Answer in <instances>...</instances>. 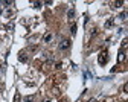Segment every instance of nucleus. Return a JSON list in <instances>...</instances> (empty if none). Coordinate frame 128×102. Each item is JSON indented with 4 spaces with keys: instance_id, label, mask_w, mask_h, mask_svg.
<instances>
[{
    "instance_id": "obj_1",
    "label": "nucleus",
    "mask_w": 128,
    "mask_h": 102,
    "mask_svg": "<svg viewBox=\"0 0 128 102\" xmlns=\"http://www.w3.org/2000/svg\"><path fill=\"white\" fill-rule=\"evenodd\" d=\"M107 61H108V53H107V50H102L101 53H99V56H98V62L101 66H105Z\"/></svg>"
},
{
    "instance_id": "obj_2",
    "label": "nucleus",
    "mask_w": 128,
    "mask_h": 102,
    "mask_svg": "<svg viewBox=\"0 0 128 102\" xmlns=\"http://www.w3.org/2000/svg\"><path fill=\"white\" fill-rule=\"evenodd\" d=\"M69 47H70V40H67V38H64V40H61V43L58 44V49L60 50H69Z\"/></svg>"
},
{
    "instance_id": "obj_3",
    "label": "nucleus",
    "mask_w": 128,
    "mask_h": 102,
    "mask_svg": "<svg viewBox=\"0 0 128 102\" xmlns=\"http://www.w3.org/2000/svg\"><path fill=\"white\" fill-rule=\"evenodd\" d=\"M52 38H54V35L49 32V34H46L44 37H43V43H50L52 41Z\"/></svg>"
},
{
    "instance_id": "obj_4",
    "label": "nucleus",
    "mask_w": 128,
    "mask_h": 102,
    "mask_svg": "<svg viewBox=\"0 0 128 102\" xmlns=\"http://www.w3.org/2000/svg\"><path fill=\"white\" fill-rule=\"evenodd\" d=\"M18 60H20L21 62H26V61H27V55H26L25 52H20V55H18Z\"/></svg>"
},
{
    "instance_id": "obj_5",
    "label": "nucleus",
    "mask_w": 128,
    "mask_h": 102,
    "mask_svg": "<svg viewBox=\"0 0 128 102\" xmlns=\"http://www.w3.org/2000/svg\"><path fill=\"white\" fill-rule=\"evenodd\" d=\"M67 17H69V20H73V17H75V9H73V8H70V9H69Z\"/></svg>"
},
{
    "instance_id": "obj_6",
    "label": "nucleus",
    "mask_w": 128,
    "mask_h": 102,
    "mask_svg": "<svg viewBox=\"0 0 128 102\" xmlns=\"http://www.w3.org/2000/svg\"><path fill=\"white\" fill-rule=\"evenodd\" d=\"M121 6H122V2H113V3H111V8H113V9L121 8Z\"/></svg>"
},
{
    "instance_id": "obj_7",
    "label": "nucleus",
    "mask_w": 128,
    "mask_h": 102,
    "mask_svg": "<svg viewBox=\"0 0 128 102\" xmlns=\"http://www.w3.org/2000/svg\"><path fill=\"white\" fill-rule=\"evenodd\" d=\"M113 25H115V20H113V18H110V20L105 21V27H111Z\"/></svg>"
},
{
    "instance_id": "obj_8",
    "label": "nucleus",
    "mask_w": 128,
    "mask_h": 102,
    "mask_svg": "<svg viewBox=\"0 0 128 102\" xmlns=\"http://www.w3.org/2000/svg\"><path fill=\"white\" fill-rule=\"evenodd\" d=\"M117 60H119V61H124V60H125V52H124V50L119 52V56H117Z\"/></svg>"
},
{
    "instance_id": "obj_9",
    "label": "nucleus",
    "mask_w": 128,
    "mask_h": 102,
    "mask_svg": "<svg viewBox=\"0 0 128 102\" xmlns=\"http://www.w3.org/2000/svg\"><path fill=\"white\" fill-rule=\"evenodd\" d=\"M127 47H128V38H125V40L122 41V50H125Z\"/></svg>"
},
{
    "instance_id": "obj_10",
    "label": "nucleus",
    "mask_w": 128,
    "mask_h": 102,
    "mask_svg": "<svg viewBox=\"0 0 128 102\" xmlns=\"http://www.w3.org/2000/svg\"><path fill=\"white\" fill-rule=\"evenodd\" d=\"M70 32H72V35H75V34H76V25H75V23L70 26Z\"/></svg>"
},
{
    "instance_id": "obj_11",
    "label": "nucleus",
    "mask_w": 128,
    "mask_h": 102,
    "mask_svg": "<svg viewBox=\"0 0 128 102\" xmlns=\"http://www.w3.org/2000/svg\"><path fill=\"white\" fill-rule=\"evenodd\" d=\"M32 101H34V96H32V95H29V96L25 98V102H32Z\"/></svg>"
},
{
    "instance_id": "obj_12",
    "label": "nucleus",
    "mask_w": 128,
    "mask_h": 102,
    "mask_svg": "<svg viewBox=\"0 0 128 102\" xmlns=\"http://www.w3.org/2000/svg\"><path fill=\"white\" fill-rule=\"evenodd\" d=\"M32 5H34V8H37V9H40L43 3H41V2H34V3H32Z\"/></svg>"
},
{
    "instance_id": "obj_13",
    "label": "nucleus",
    "mask_w": 128,
    "mask_h": 102,
    "mask_svg": "<svg viewBox=\"0 0 128 102\" xmlns=\"http://www.w3.org/2000/svg\"><path fill=\"white\" fill-rule=\"evenodd\" d=\"M127 17H128V12H122L121 15H119V18H121V20H125Z\"/></svg>"
},
{
    "instance_id": "obj_14",
    "label": "nucleus",
    "mask_w": 128,
    "mask_h": 102,
    "mask_svg": "<svg viewBox=\"0 0 128 102\" xmlns=\"http://www.w3.org/2000/svg\"><path fill=\"white\" fill-rule=\"evenodd\" d=\"M20 101V93H15V96H14V102H18Z\"/></svg>"
},
{
    "instance_id": "obj_15",
    "label": "nucleus",
    "mask_w": 128,
    "mask_h": 102,
    "mask_svg": "<svg viewBox=\"0 0 128 102\" xmlns=\"http://www.w3.org/2000/svg\"><path fill=\"white\" fill-rule=\"evenodd\" d=\"M124 91H125V93H128V82L124 85Z\"/></svg>"
},
{
    "instance_id": "obj_16",
    "label": "nucleus",
    "mask_w": 128,
    "mask_h": 102,
    "mask_svg": "<svg viewBox=\"0 0 128 102\" xmlns=\"http://www.w3.org/2000/svg\"><path fill=\"white\" fill-rule=\"evenodd\" d=\"M88 102H98V101H96V99H94V98H92V99H90Z\"/></svg>"
},
{
    "instance_id": "obj_17",
    "label": "nucleus",
    "mask_w": 128,
    "mask_h": 102,
    "mask_svg": "<svg viewBox=\"0 0 128 102\" xmlns=\"http://www.w3.org/2000/svg\"><path fill=\"white\" fill-rule=\"evenodd\" d=\"M43 102H50V101H49V99H46V101H43Z\"/></svg>"
},
{
    "instance_id": "obj_18",
    "label": "nucleus",
    "mask_w": 128,
    "mask_h": 102,
    "mask_svg": "<svg viewBox=\"0 0 128 102\" xmlns=\"http://www.w3.org/2000/svg\"><path fill=\"white\" fill-rule=\"evenodd\" d=\"M0 12H2V11H0Z\"/></svg>"
},
{
    "instance_id": "obj_19",
    "label": "nucleus",
    "mask_w": 128,
    "mask_h": 102,
    "mask_svg": "<svg viewBox=\"0 0 128 102\" xmlns=\"http://www.w3.org/2000/svg\"><path fill=\"white\" fill-rule=\"evenodd\" d=\"M104 102H105V101H104Z\"/></svg>"
}]
</instances>
